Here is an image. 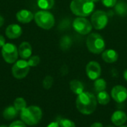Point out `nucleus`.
Instances as JSON below:
<instances>
[{"label": "nucleus", "mask_w": 127, "mask_h": 127, "mask_svg": "<svg viewBox=\"0 0 127 127\" xmlns=\"http://www.w3.org/2000/svg\"><path fill=\"white\" fill-rule=\"evenodd\" d=\"M30 71V66L28 63V61L24 60H17L12 67V74L13 76L16 79H23L25 78Z\"/></svg>", "instance_id": "9"}, {"label": "nucleus", "mask_w": 127, "mask_h": 127, "mask_svg": "<svg viewBox=\"0 0 127 127\" xmlns=\"http://www.w3.org/2000/svg\"><path fill=\"white\" fill-rule=\"evenodd\" d=\"M37 5L42 10L51 9L54 5V0H36Z\"/></svg>", "instance_id": "21"}, {"label": "nucleus", "mask_w": 127, "mask_h": 127, "mask_svg": "<svg viewBox=\"0 0 127 127\" xmlns=\"http://www.w3.org/2000/svg\"><path fill=\"white\" fill-rule=\"evenodd\" d=\"M1 55L6 63L11 64L17 61L19 52L15 45L12 43H5L1 48Z\"/></svg>", "instance_id": "6"}, {"label": "nucleus", "mask_w": 127, "mask_h": 127, "mask_svg": "<svg viewBox=\"0 0 127 127\" xmlns=\"http://www.w3.org/2000/svg\"><path fill=\"white\" fill-rule=\"evenodd\" d=\"M68 41H70L68 37H67V36L63 37V38L61 39V47H62L63 48L69 47V45H67V42H68Z\"/></svg>", "instance_id": "29"}, {"label": "nucleus", "mask_w": 127, "mask_h": 127, "mask_svg": "<svg viewBox=\"0 0 127 127\" xmlns=\"http://www.w3.org/2000/svg\"><path fill=\"white\" fill-rule=\"evenodd\" d=\"M72 26L76 32L82 35L89 34L92 29V23L87 19L82 16L77 17L74 20Z\"/></svg>", "instance_id": "8"}, {"label": "nucleus", "mask_w": 127, "mask_h": 127, "mask_svg": "<svg viewBox=\"0 0 127 127\" xmlns=\"http://www.w3.org/2000/svg\"><path fill=\"white\" fill-rule=\"evenodd\" d=\"M70 9L74 15L86 17L93 12L95 3L92 0H72L70 4Z\"/></svg>", "instance_id": "2"}, {"label": "nucleus", "mask_w": 127, "mask_h": 127, "mask_svg": "<svg viewBox=\"0 0 127 127\" xmlns=\"http://www.w3.org/2000/svg\"><path fill=\"white\" fill-rule=\"evenodd\" d=\"M54 83V79L51 76H46L42 82V86L44 89H49L51 88L52 85Z\"/></svg>", "instance_id": "25"}, {"label": "nucleus", "mask_w": 127, "mask_h": 127, "mask_svg": "<svg viewBox=\"0 0 127 127\" xmlns=\"http://www.w3.org/2000/svg\"><path fill=\"white\" fill-rule=\"evenodd\" d=\"M13 106L18 112L19 111L22 112L27 107V103L24 98L17 97V98H16V100L13 102Z\"/></svg>", "instance_id": "23"}, {"label": "nucleus", "mask_w": 127, "mask_h": 127, "mask_svg": "<svg viewBox=\"0 0 127 127\" xmlns=\"http://www.w3.org/2000/svg\"><path fill=\"white\" fill-rule=\"evenodd\" d=\"M39 63H40V58L39 56H36V55L31 57L28 61V63L30 67H35L38 65Z\"/></svg>", "instance_id": "26"}, {"label": "nucleus", "mask_w": 127, "mask_h": 127, "mask_svg": "<svg viewBox=\"0 0 127 127\" xmlns=\"http://www.w3.org/2000/svg\"><path fill=\"white\" fill-rule=\"evenodd\" d=\"M97 100L95 95L83 92L77 95L76 99V106L77 110L83 115H91L97 109Z\"/></svg>", "instance_id": "1"}, {"label": "nucleus", "mask_w": 127, "mask_h": 127, "mask_svg": "<svg viewBox=\"0 0 127 127\" xmlns=\"http://www.w3.org/2000/svg\"><path fill=\"white\" fill-rule=\"evenodd\" d=\"M97 103L100 105H107L110 101V96L106 91H102L97 93L96 96Z\"/></svg>", "instance_id": "19"}, {"label": "nucleus", "mask_w": 127, "mask_h": 127, "mask_svg": "<svg viewBox=\"0 0 127 127\" xmlns=\"http://www.w3.org/2000/svg\"><path fill=\"white\" fill-rule=\"evenodd\" d=\"M19 55L23 60L29 59L32 54V48L29 42H23L20 44L18 49Z\"/></svg>", "instance_id": "15"}, {"label": "nucleus", "mask_w": 127, "mask_h": 127, "mask_svg": "<svg viewBox=\"0 0 127 127\" xmlns=\"http://www.w3.org/2000/svg\"><path fill=\"white\" fill-rule=\"evenodd\" d=\"M22 33V29L20 25L17 24H11L8 25L5 30L6 36L11 39L19 38Z\"/></svg>", "instance_id": "12"}, {"label": "nucleus", "mask_w": 127, "mask_h": 127, "mask_svg": "<svg viewBox=\"0 0 127 127\" xmlns=\"http://www.w3.org/2000/svg\"><path fill=\"white\" fill-rule=\"evenodd\" d=\"M102 59L107 63H113L118 60V54L113 49H107L102 52Z\"/></svg>", "instance_id": "16"}, {"label": "nucleus", "mask_w": 127, "mask_h": 127, "mask_svg": "<svg viewBox=\"0 0 127 127\" xmlns=\"http://www.w3.org/2000/svg\"><path fill=\"white\" fill-rule=\"evenodd\" d=\"M124 77L125 80L127 81V69H126L124 72Z\"/></svg>", "instance_id": "34"}, {"label": "nucleus", "mask_w": 127, "mask_h": 127, "mask_svg": "<svg viewBox=\"0 0 127 127\" xmlns=\"http://www.w3.org/2000/svg\"><path fill=\"white\" fill-rule=\"evenodd\" d=\"M112 99L118 103H122L127 100V89L121 85L113 87L111 92Z\"/></svg>", "instance_id": "10"}, {"label": "nucleus", "mask_w": 127, "mask_h": 127, "mask_svg": "<svg viewBox=\"0 0 127 127\" xmlns=\"http://www.w3.org/2000/svg\"><path fill=\"white\" fill-rule=\"evenodd\" d=\"M47 127H60V125H59L58 122H52V123L49 124Z\"/></svg>", "instance_id": "32"}, {"label": "nucleus", "mask_w": 127, "mask_h": 127, "mask_svg": "<svg viewBox=\"0 0 127 127\" xmlns=\"http://www.w3.org/2000/svg\"><path fill=\"white\" fill-rule=\"evenodd\" d=\"M94 3H95V2H97V1H99L100 0H92Z\"/></svg>", "instance_id": "35"}, {"label": "nucleus", "mask_w": 127, "mask_h": 127, "mask_svg": "<svg viewBox=\"0 0 127 127\" xmlns=\"http://www.w3.org/2000/svg\"><path fill=\"white\" fill-rule=\"evenodd\" d=\"M36 24L41 28L45 30H49L52 28L55 24V19L54 15L47 10H39L34 14Z\"/></svg>", "instance_id": "5"}, {"label": "nucleus", "mask_w": 127, "mask_h": 127, "mask_svg": "<svg viewBox=\"0 0 127 127\" xmlns=\"http://www.w3.org/2000/svg\"><path fill=\"white\" fill-rule=\"evenodd\" d=\"M4 19L3 18V16L0 15V27H1L4 25Z\"/></svg>", "instance_id": "33"}, {"label": "nucleus", "mask_w": 127, "mask_h": 127, "mask_svg": "<svg viewBox=\"0 0 127 127\" xmlns=\"http://www.w3.org/2000/svg\"><path fill=\"white\" fill-rule=\"evenodd\" d=\"M42 112L41 109L36 106H31L26 107L20 113L22 121L29 126L37 124L42 119Z\"/></svg>", "instance_id": "3"}, {"label": "nucleus", "mask_w": 127, "mask_h": 127, "mask_svg": "<svg viewBox=\"0 0 127 127\" xmlns=\"http://www.w3.org/2000/svg\"><path fill=\"white\" fill-rule=\"evenodd\" d=\"M101 1L106 7H113L117 4V0H101Z\"/></svg>", "instance_id": "27"}, {"label": "nucleus", "mask_w": 127, "mask_h": 127, "mask_svg": "<svg viewBox=\"0 0 127 127\" xmlns=\"http://www.w3.org/2000/svg\"><path fill=\"white\" fill-rule=\"evenodd\" d=\"M4 44H5V39L2 35L0 34V48H2Z\"/></svg>", "instance_id": "30"}, {"label": "nucleus", "mask_w": 127, "mask_h": 127, "mask_svg": "<svg viewBox=\"0 0 127 127\" xmlns=\"http://www.w3.org/2000/svg\"><path fill=\"white\" fill-rule=\"evenodd\" d=\"M111 121H112V124L117 127L122 126L127 121V114L124 112L121 111V110L115 111L112 115Z\"/></svg>", "instance_id": "14"}, {"label": "nucleus", "mask_w": 127, "mask_h": 127, "mask_svg": "<svg viewBox=\"0 0 127 127\" xmlns=\"http://www.w3.org/2000/svg\"><path fill=\"white\" fill-rule=\"evenodd\" d=\"M119 127H127V126H124V125H122V126H120Z\"/></svg>", "instance_id": "37"}, {"label": "nucleus", "mask_w": 127, "mask_h": 127, "mask_svg": "<svg viewBox=\"0 0 127 127\" xmlns=\"http://www.w3.org/2000/svg\"><path fill=\"white\" fill-rule=\"evenodd\" d=\"M18 111L15 109L14 106H8L3 111L2 115L3 118L6 120H12L16 117Z\"/></svg>", "instance_id": "18"}, {"label": "nucleus", "mask_w": 127, "mask_h": 127, "mask_svg": "<svg viewBox=\"0 0 127 127\" xmlns=\"http://www.w3.org/2000/svg\"><path fill=\"white\" fill-rule=\"evenodd\" d=\"M86 46L89 51L95 54H102L106 47V43L100 34L97 33H90L86 39Z\"/></svg>", "instance_id": "4"}, {"label": "nucleus", "mask_w": 127, "mask_h": 127, "mask_svg": "<svg viewBox=\"0 0 127 127\" xmlns=\"http://www.w3.org/2000/svg\"><path fill=\"white\" fill-rule=\"evenodd\" d=\"M0 127H7V126H5V125H1V126H0Z\"/></svg>", "instance_id": "36"}, {"label": "nucleus", "mask_w": 127, "mask_h": 127, "mask_svg": "<svg viewBox=\"0 0 127 127\" xmlns=\"http://www.w3.org/2000/svg\"><path fill=\"white\" fill-rule=\"evenodd\" d=\"M115 10L119 16H125L127 15V4L124 1L118 2L115 6Z\"/></svg>", "instance_id": "20"}, {"label": "nucleus", "mask_w": 127, "mask_h": 127, "mask_svg": "<svg viewBox=\"0 0 127 127\" xmlns=\"http://www.w3.org/2000/svg\"><path fill=\"white\" fill-rule=\"evenodd\" d=\"M16 17V19L19 22L22 24H27V23L31 22L33 19L34 15L33 14L31 11L26 10V9H23L17 12Z\"/></svg>", "instance_id": "13"}, {"label": "nucleus", "mask_w": 127, "mask_h": 127, "mask_svg": "<svg viewBox=\"0 0 127 127\" xmlns=\"http://www.w3.org/2000/svg\"><path fill=\"white\" fill-rule=\"evenodd\" d=\"M113 127V126H108V127Z\"/></svg>", "instance_id": "38"}, {"label": "nucleus", "mask_w": 127, "mask_h": 127, "mask_svg": "<svg viewBox=\"0 0 127 127\" xmlns=\"http://www.w3.org/2000/svg\"><path fill=\"white\" fill-rule=\"evenodd\" d=\"M90 127H103V124H102L101 123H100V122H95V123L92 124Z\"/></svg>", "instance_id": "31"}, {"label": "nucleus", "mask_w": 127, "mask_h": 127, "mask_svg": "<svg viewBox=\"0 0 127 127\" xmlns=\"http://www.w3.org/2000/svg\"><path fill=\"white\" fill-rule=\"evenodd\" d=\"M109 22V16L103 10L95 11L91 18V23L96 30H102L107 25Z\"/></svg>", "instance_id": "7"}, {"label": "nucleus", "mask_w": 127, "mask_h": 127, "mask_svg": "<svg viewBox=\"0 0 127 127\" xmlns=\"http://www.w3.org/2000/svg\"><path fill=\"white\" fill-rule=\"evenodd\" d=\"M70 89L74 94L79 95L84 92V85L78 80H72L70 82Z\"/></svg>", "instance_id": "17"}, {"label": "nucleus", "mask_w": 127, "mask_h": 127, "mask_svg": "<svg viewBox=\"0 0 127 127\" xmlns=\"http://www.w3.org/2000/svg\"><path fill=\"white\" fill-rule=\"evenodd\" d=\"M94 86H95V91L97 92L105 91L106 89V82L104 79L98 78V79L95 80V83H94Z\"/></svg>", "instance_id": "22"}, {"label": "nucleus", "mask_w": 127, "mask_h": 127, "mask_svg": "<svg viewBox=\"0 0 127 127\" xmlns=\"http://www.w3.org/2000/svg\"><path fill=\"white\" fill-rule=\"evenodd\" d=\"M9 127H26L25 124L23 122V121H14L13 122Z\"/></svg>", "instance_id": "28"}, {"label": "nucleus", "mask_w": 127, "mask_h": 127, "mask_svg": "<svg viewBox=\"0 0 127 127\" xmlns=\"http://www.w3.org/2000/svg\"><path fill=\"white\" fill-rule=\"evenodd\" d=\"M86 72L90 80H95L98 79L101 74V67L97 62L91 61L86 65Z\"/></svg>", "instance_id": "11"}, {"label": "nucleus", "mask_w": 127, "mask_h": 127, "mask_svg": "<svg viewBox=\"0 0 127 127\" xmlns=\"http://www.w3.org/2000/svg\"><path fill=\"white\" fill-rule=\"evenodd\" d=\"M58 124L60 127H76L75 124L69 120V119H66V118H62L58 121Z\"/></svg>", "instance_id": "24"}]
</instances>
